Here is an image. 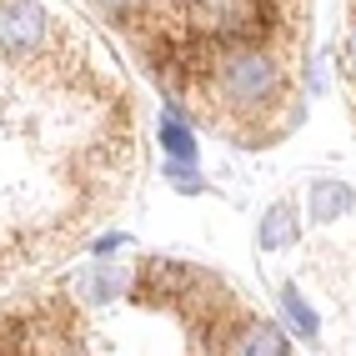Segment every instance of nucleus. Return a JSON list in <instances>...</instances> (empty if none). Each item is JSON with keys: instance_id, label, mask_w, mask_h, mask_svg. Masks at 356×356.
<instances>
[{"instance_id": "nucleus-1", "label": "nucleus", "mask_w": 356, "mask_h": 356, "mask_svg": "<svg viewBox=\"0 0 356 356\" xmlns=\"http://www.w3.org/2000/svg\"><path fill=\"white\" fill-rule=\"evenodd\" d=\"M296 236H301V226H296V206H291V201H276L266 216H261L256 246H261V251H286Z\"/></svg>"}, {"instance_id": "nucleus-2", "label": "nucleus", "mask_w": 356, "mask_h": 356, "mask_svg": "<svg viewBox=\"0 0 356 356\" xmlns=\"http://www.w3.org/2000/svg\"><path fill=\"white\" fill-rule=\"evenodd\" d=\"M231 351H266V356H281V351H291V341H286V331H281V326L261 321V316L251 312V316L241 321V331H236Z\"/></svg>"}, {"instance_id": "nucleus-3", "label": "nucleus", "mask_w": 356, "mask_h": 356, "mask_svg": "<svg viewBox=\"0 0 356 356\" xmlns=\"http://www.w3.org/2000/svg\"><path fill=\"white\" fill-rule=\"evenodd\" d=\"M351 211V191L346 186H337V181H316L312 186V221L316 226H331L337 216H346Z\"/></svg>"}, {"instance_id": "nucleus-4", "label": "nucleus", "mask_w": 356, "mask_h": 356, "mask_svg": "<svg viewBox=\"0 0 356 356\" xmlns=\"http://www.w3.org/2000/svg\"><path fill=\"white\" fill-rule=\"evenodd\" d=\"M161 146L171 151V156H181V161H191L196 165V136L186 131V126H176V111H165V121H161Z\"/></svg>"}, {"instance_id": "nucleus-5", "label": "nucleus", "mask_w": 356, "mask_h": 356, "mask_svg": "<svg viewBox=\"0 0 356 356\" xmlns=\"http://www.w3.org/2000/svg\"><path fill=\"white\" fill-rule=\"evenodd\" d=\"M346 70L356 76V20H351V35H346Z\"/></svg>"}]
</instances>
